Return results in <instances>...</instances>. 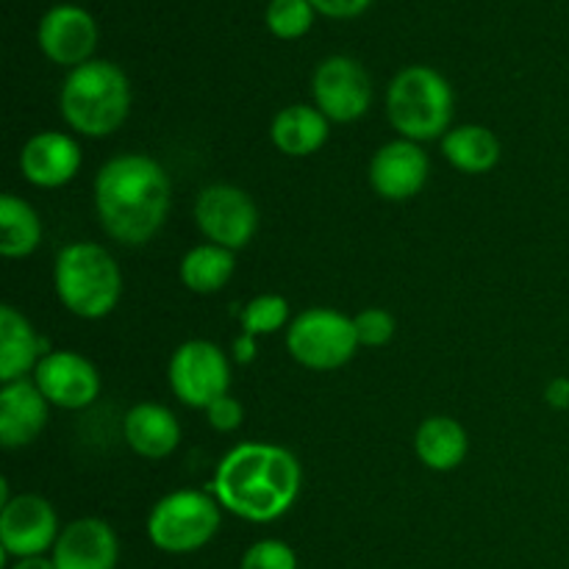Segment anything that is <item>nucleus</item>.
<instances>
[{
  "instance_id": "nucleus-1",
  "label": "nucleus",
  "mask_w": 569,
  "mask_h": 569,
  "mask_svg": "<svg viewBox=\"0 0 569 569\" xmlns=\"http://www.w3.org/2000/svg\"><path fill=\"white\" fill-rule=\"evenodd\" d=\"M303 470L281 445L242 442L217 465L211 495L228 515L248 522H276L295 506Z\"/></svg>"
},
{
  "instance_id": "nucleus-2",
  "label": "nucleus",
  "mask_w": 569,
  "mask_h": 569,
  "mask_svg": "<svg viewBox=\"0 0 569 569\" xmlns=\"http://www.w3.org/2000/svg\"><path fill=\"white\" fill-rule=\"evenodd\" d=\"M172 183L164 167L144 153H120L94 178V209L114 242L139 248L150 242L170 214Z\"/></svg>"
},
{
  "instance_id": "nucleus-3",
  "label": "nucleus",
  "mask_w": 569,
  "mask_h": 569,
  "mask_svg": "<svg viewBox=\"0 0 569 569\" xmlns=\"http://www.w3.org/2000/svg\"><path fill=\"white\" fill-rule=\"evenodd\" d=\"M59 109L72 131L89 139H103L128 120L131 83L114 61L89 59L67 72Z\"/></svg>"
},
{
  "instance_id": "nucleus-4",
  "label": "nucleus",
  "mask_w": 569,
  "mask_h": 569,
  "mask_svg": "<svg viewBox=\"0 0 569 569\" xmlns=\"http://www.w3.org/2000/svg\"><path fill=\"white\" fill-rule=\"evenodd\" d=\"M53 287L70 315L81 320H103L120 303L122 272L106 248L94 242H72L59 250Z\"/></svg>"
},
{
  "instance_id": "nucleus-5",
  "label": "nucleus",
  "mask_w": 569,
  "mask_h": 569,
  "mask_svg": "<svg viewBox=\"0 0 569 569\" xmlns=\"http://www.w3.org/2000/svg\"><path fill=\"white\" fill-rule=\"evenodd\" d=\"M387 114L395 131L411 142L445 137L453 120V89L448 78L428 64L403 67L389 81Z\"/></svg>"
},
{
  "instance_id": "nucleus-6",
  "label": "nucleus",
  "mask_w": 569,
  "mask_h": 569,
  "mask_svg": "<svg viewBox=\"0 0 569 569\" xmlns=\"http://www.w3.org/2000/svg\"><path fill=\"white\" fill-rule=\"evenodd\" d=\"M222 506L214 495L178 489L164 495L148 515V539L156 550L170 556L194 553L217 537Z\"/></svg>"
},
{
  "instance_id": "nucleus-7",
  "label": "nucleus",
  "mask_w": 569,
  "mask_h": 569,
  "mask_svg": "<svg viewBox=\"0 0 569 569\" xmlns=\"http://www.w3.org/2000/svg\"><path fill=\"white\" fill-rule=\"evenodd\" d=\"M356 348H359V339H356L353 317L337 309L315 306V309L300 311L289 322L287 350L306 370H339L353 359Z\"/></svg>"
},
{
  "instance_id": "nucleus-8",
  "label": "nucleus",
  "mask_w": 569,
  "mask_h": 569,
  "mask_svg": "<svg viewBox=\"0 0 569 569\" xmlns=\"http://www.w3.org/2000/svg\"><path fill=\"white\" fill-rule=\"evenodd\" d=\"M172 395L189 409H209L226 398L231 387V361L209 339H189L178 345L167 367Z\"/></svg>"
},
{
  "instance_id": "nucleus-9",
  "label": "nucleus",
  "mask_w": 569,
  "mask_h": 569,
  "mask_svg": "<svg viewBox=\"0 0 569 569\" xmlns=\"http://www.w3.org/2000/svg\"><path fill=\"white\" fill-rule=\"evenodd\" d=\"M194 226L211 244L237 253L259 231V209L244 189L211 183L194 198Z\"/></svg>"
},
{
  "instance_id": "nucleus-10",
  "label": "nucleus",
  "mask_w": 569,
  "mask_h": 569,
  "mask_svg": "<svg viewBox=\"0 0 569 569\" xmlns=\"http://www.w3.org/2000/svg\"><path fill=\"white\" fill-rule=\"evenodd\" d=\"M311 98L331 122L359 120L372 106L370 72L350 56H328L311 76Z\"/></svg>"
},
{
  "instance_id": "nucleus-11",
  "label": "nucleus",
  "mask_w": 569,
  "mask_h": 569,
  "mask_svg": "<svg viewBox=\"0 0 569 569\" xmlns=\"http://www.w3.org/2000/svg\"><path fill=\"white\" fill-rule=\"evenodd\" d=\"M59 517L42 495H17L0 506V548L3 559H28L53 550L59 539Z\"/></svg>"
},
{
  "instance_id": "nucleus-12",
  "label": "nucleus",
  "mask_w": 569,
  "mask_h": 569,
  "mask_svg": "<svg viewBox=\"0 0 569 569\" xmlns=\"http://www.w3.org/2000/svg\"><path fill=\"white\" fill-rule=\"evenodd\" d=\"M33 383L50 406L67 411L87 409L100 395L98 370L76 350H50L33 370Z\"/></svg>"
},
{
  "instance_id": "nucleus-13",
  "label": "nucleus",
  "mask_w": 569,
  "mask_h": 569,
  "mask_svg": "<svg viewBox=\"0 0 569 569\" xmlns=\"http://www.w3.org/2000/svg\"><path fill=\"white\" fill-rule=\"evenodd\" d=\"M37 44L53 64L72 70L92 59L98 48V22L81 6L59 3L39 20Z\"/></svg>"
},
{
  "instance_id": "nucleus-14",
  "label": "nucleus",
  "mask_w": 569,
  "mask_h": 569,
  "mask_svg": "<svg viewBox=\"0 0 569 569\" xmlns=\"http://www.w3.org/2000/svg\"><path fill=\"white\" fill-rule=\"evenodd\" d=\"M428 170H431V161L422 153L420 144L400 137L376 150L367 178L378 198L389 200V203H403L422 192Z\"/></svg>"
},
{
  "instance_id": "nucleus-15",
  "label": "nucleus",
  "mask_w": 569,
  "mask_h": 569,
  "mask_svg": "<svg viewBox=\"0 0 569 569\" xmlns=\"http://www.w3.org/2000/svg\"><path fill=\"white\" fill-rule=\"evenodd\" d=\"M56 569H117L120 542L114 528L100 517H81L61 528L53 550Z\"/></svg>"
},
{
  "instance_id": "nucleus-16",
  "label": "nucleus",
  "mask_w": 569,
  "mask_h": 569,
  "mask_svg": "<svg viewBox=\"0 0 569 569\" xmlns=\"http://www.w3.org/2000/svg\"><path fill=\"white\" fill-rule=\"evenodd\" d=\"M20 170L39 189L67 187L81 170V148L70 133L39 131L22 144Z\"/></svg>"
},
{
  "instance_id": "nucleus-17",
  "label": "nucleus",
  "mask_w": 569,
  "mask_h": 569,
  "mask_svg": "<svg viewBox=\"0 0 569 569\" xmlns=\"http://www.w3.org/2000/svg\"><path fill=\"white\" fill-rule=\"evenodd\" d=\"M48 400L33 381H11L0 389V442L6 450H20L37 442L48 426Z\"/></svg>"
},
{
  "instance_id": "nucleus-18",
  "label": "nucleus",
  "mask_w": 569,
  "mask_h": 569,
  "mask_svg": "<svg viewBox=\"0 0 569 569\" xmlns=\"http://www.w3.org/2000/svg\"><path fill=\"white\" fill-rule=\"evenodd\" d=\"M122 437L128 448L150 461L167 459L181 442L178 417L161 403H137L122 420Z\"/></svg>"
},
{
  "instance_id": "nucleus-19",
  "label": "nucleus",
  "mask_w": 569,
  "mask_h": 569,
  "mask_svg": "<svg viewBox=\"0 0 569 569\" xmlns=\"http://www.w3.org/2000/svg\"><path fill=\"white\" fill-rule=\"evenodd\" d=\"M48 356V342L33 331L31 322L14 309H0V381H22Z\"/></svg>"
},
{
  "instance_id": "nucleus-20",
  "label": "nucleus",
  "mask_w": 569,
  "mask_h": 569,
  "mask_svg": "<svg viewBox=\"0 0 569 569\" xmlns=\"http://www.w3.org/2000/svg\"><path fill=\"white\" fill-rule=\"evenodd\" d=\"M328 133H331V120L317 106L306 103H292L278 111L270 128L272 144L292 159L317 153L328 142Z\"/></svg>"
},
{
  "instance_id": "nucleus-21",
  "label": "nucleus",
  "mask_w": 569,
  "mask_h": 569,
  "mask_svg": "<svg viewBox=\"0 0 569 569\" xmlns=\"http://www.w3.org/2000/svg\"><path fill=\"white\" fill-rule=\"evenodd\" d=\"M467 450H470V437H467L465 426L453 417H428L415 433L417 459L433 472L456 470L467 459Z\"/></svg>"
},
{
  "instance_id": "nucleus-22",
  "label": "nucleus",
  "mask_w": 569,
  "mask_h": 569,
  "mask_svg": "<svg viewBox=\"0 0 569 569\" xmlns=\"http://www.w3.org/2000/svg\"><path fill=\"white\" fill-rule=\"evenodd\" d=\"M442 153L465 176H483L500 161V139L487 126L470 122L445 133Z\"/></svg>"
},
{
  "instance_id": "nucleus-23",
  "label": "nucleus",
  "mask_w": 569,
  "mask_h": 569,
  "mask_svg": "<svg viewBox=\"0 0 569 569\" xmlns=\"http://www.w3.org/2000/svg\"><path fill=\"white\" fill-rule=\"evenodd\" d=\"M233 270H237V259H233V250L220 248V244H198V248L189 250L181 259V281L189 292L194 295H214L231 281Z\"/></svg>"
},
{
  "instance_id": "nucleus-24",
  "label": "nucleus",
  "mask_w": 569,
  "mask_h": 569,
  "mask_svg": "<svg viewBox=\"0 0 569 569\" xmlns=\"http://www.w3.org/2000/svg\"><path fill=\"white\" fill-rule=\"evenodd\" d=\"M42 242V220L17 194L0 198V253L6 259H26Z\"/></svg>"
},
{
  "instance_id": "nucleus-25",
  "label": "nucleus",
  "mask_w": 569,
  "mask_h": 569,
  "mask_svg": "<svg viewBox=\"0 0 569 569\" xmlns=\"http://www.w3.org/2000/svg\"><path fill=\"white\" fill-rule=\"evenodd\" d=\"M289 326V303L283 295H259L250 300L242 311V331L244 339L276 333Z\"/></svg>"
},
{
  "instance_id": "nucleus-26",
  "label": "nucleus",
  "mask_w": 569,
  "mask_h": 569,
  "mask_svg": "<svg viewBox=\"0 0 569 569\" xmlns=\"http://www.w3.org/2000/svg\"><path fill=\"white\" fill-rule=\"evenodd\" d=\"M264 22L278 39H300L315 22V6L309 0H270Z\"/></svg>"
},
{
  "instance_id": "nucleus-27",
  "label": "nucleus",
  "mask_w": 569,
  "mask_h": 569,
  "mask_svg": "<svg viewBox=\"0 0 569 569\" xmlns=\"http://www.w3.org/2000/svg\"><path fill=\"white\" fill-rule=\"evenodd\" d=\"M239 569H298V556L281 539H261L244 550Z\"/></svg>"
},
{
  "instance_id": "nucleus-28",
  "label": "nucleus",
  "mask_w": 569,
  "mask_h": 569,
  "mask_svg": "<svg viewBox=\"0 0 569 569\" xmlns=\"http://www.w3.org/2000/svg\"><path fill=\"white\" fill-rule=\"evenodd\" d=\"M353 326L359 345H365V348H383L387 342H392L398 322H395V317L387 309L370 306V309H361L353 317Z\"/></svg>"
},
{
  "instance_id": "nucleus-29",
  "label": "nucleus",
  "mask_w": 569,
  "mask_h": 569,
  "mask_svg": "<svg viewBox=\"0 0 569 569\" xmlns=\"http://www.w3.org/2000/svg\"><path fill=\"white\" fill-rule=\"evenodd\" d=\"M206 417H209V426L220 433H231L242 426L244 420V406L239 403L237 398L226 395V398L214 400V403L206 409Z\"/></svg>"
},
{
  "instance_id": "nucleus-30",
  "label": "nucleus",
  "mask_w": 569,
  "mask_h": 569,
  "mask_svg": "<svg viewBox=\"0 0 569 569\" xmlns=\"http://www.w3.org/2000/svg\"><path fill=\"white\" fill-rule=\"evenodd\" d=\"M315 11L326 17H337V20H348V17H359L372 0H309Z\"/></svg>"
},
{
  "instance_id": "nucleus-31",
  "label": "nucleus",
  "mask_w": 569,
  "mask_h": 569,
  "mask_svg": "<svg viewBox=\"0 0 569 569\" xmlns=\"http://www.w3.org/2000/svg\"><path fill=\"white\" fill-rule=\"evenodd\" d=\"M545 400H548L553 409H569V378H556V381H550Z\"/></svg>"
},
{
  "instance_id": "nucleus-32",
  "label": "nucleus",
  "mask_w": 569,
  "mask_h": 569,
  "mask_svg": "<svg viewBox=\"0 0 569 569\" xmlns=\"http://www.w3.org/2000/svg\"><path fill=\"white\" fill-rule=\"evenodd\" d=\"M9 569H56L50 556H28V559H14Z\"/></svg>"
}]
</instances>
